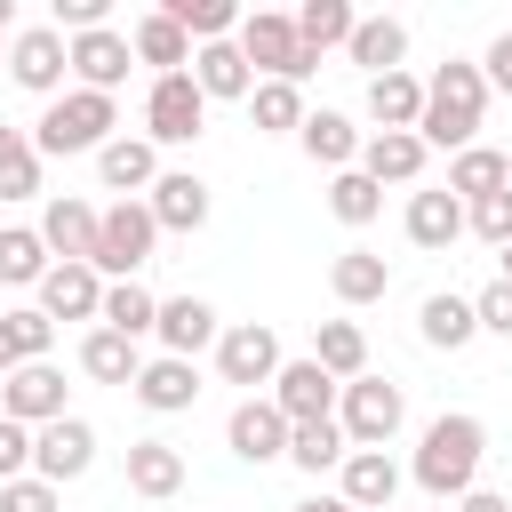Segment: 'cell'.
<instances>
[{"mask_svg":"<svg viewBox=\"0 0 512 512\" xmlns=\"http://www.w3.org/2000/svg\"><path fill=\"white\" fill-rule=\"evenodd\" d=\"M336 496H344L352 512H392V496H400V464H392V448H352L344 472H336Z\"/></svg>","mask_w":512,"mask_h":512,"instance_id":"d6986e66","label":"cell"},{"mask_svg":"<svg viewBox=\"0 0 512 512\" xmlns=\"http://www.w3.org/2000/svg\"><path fill=\"white\" fill-rule=\"evenodd\" d=\"M104 288H112V280H104L96 264H48V280H40L32 296H40L48 320H104Z\"/></svg>","mask_w":512,"mask_h":512,"instance_id":"2e32d148","label":"cell"},{"mask_svg":"<svg viewBox=\"0 0 512 512\" xmlns=\"http://www.w3.org/2000/svg\"><path fill=\"white\" fill-rule=\"evenodd\" d=\"M8 80H16L24 96L56 104V96H64V80H72V40H64L56 24H24V32L8 40Z\"/></svg>","mask_w":512,"mask_h":512,"instance_id":"8992f818","label":"cell"},{"mask_svg":"<svg viewBox=\"0 0 512 512\" xmlns=\"http://www.w3.org/2000/svg\"><path fill=\"white\" fill-rule=\"evenodd\" d=\"M0 328H8L16 360H48V344H56V320H48L40 304H16V312H0Z\"/></svg>","mask_w":512,"mask_h":512,"instance_id":"7bdbcfd3","label":"cell"},{"mask_svg":"<svg viewBox=\"0 0 512 512\" xmlns=\"http://www.w3.org/2000/svg\"><path fill=\"white\" fill-rule=\"evenodd\" d=\"M448 192H456L464 208H480V200L512 192V152H496V144H472V152H456V160H448Z\"/></svg>","mask_w":512,"mask_h":512,"instance_id":"4316f807","label":"cell"},{"mask_svg":"<svg viewBox=\"0 0 512 512\" xmlns=\"http://www.w3.org/2000/svg\"><path fill=\"white\" fill-rule=\"evenodd\" d=\"M296 144H304V160H312V168H336V176H344V168H360V144H368V136L352 128V112H328V104H320V112L304 120V136H296Z\"/></svg>","mask_w":512,"mask_h":512,"instance_id":"484cf974","label":"cell"},{"mask_svg":"<svg viewBox=\"0 0 512 512\" xmlns=\"http://www.w3.org/2000/svg\"><path fill=\"white\" fill-rule=\"evenodd\" d=\"M288 432H296V424L272 408V392H256V400H240V408L224 416V448H232L240 464H280V456H288Z\"/></svg>","mask_w":512,"mask_h":512,"instance_id":"7c38bea8","label":"cell"},{"mask_svg":"<svg viewBox=\"0 0 512 512\" xmlns=\"http://www.w3.org/2000/svg\"><path fill=\"white\" fill-rule=\"evenodd\" d=\"M480 120H488V72L448 56V64L424 80V120H416V136H424V144H440V152L456 160V152H472V144H480Z\"/></svg>","mask_w":512,"mask_h":512,"instance_id":"7a4b0ae2","label":"cell"},{"mask_svg":"<svg viewBox=\"0 0 512 512\" xmlns=\"http://www.w3.org/2000/svg\"><path fill=\"white\" fill-rule=\"evenodd\" d=\"M400 224H408V240L432 248V256H448V248L472 232V216H464V200H456L448 184H440V192H408V216H400Z\"/></svg>","mask_w":512,"mask_h":512,"instance_id":"7402d4cb","label":"cell"},{"mask_svg":"<svg viewBox=\"0 0 512 512\" xmlns=\"http://www.w3.org/2000/svg\"><path fill=\"white\" fill-rule=\"evenodd\" d=\"M312 360H320L336 384H360V376H368V328H360V320H320V328H312Z\"/></svg>","mask_w":512,"mask_h":512,"instance_id":"d6a6232c","label":"cell"},{"mask_svg":"<svg viewBox=\"0 0 512 512\" xmlns=\"http://www.w3.org/2000/svg\"><path fill=\"white\" fill-rule=\"evenodd\" d=\"M48 240H40V224H0V280L8 288H40L48 280Z\"/></svg>","mask_w":512,"mask_h":512,"instance_id":"74e56055","label":"cell"},{"mask_svg":"<svg viewBox=\"0 0 512 512\" xmlns=\"http://www.w3.org/2000/svg\"><path fill=\"white\" fill-rule=\"evenodd\" d=\"M120 136V96H96V88H64L56 104H40V120H32V144H40V160H64V152H104Z\"/></svg>","mask_w":512,"mask_h":512,"instance_id":"3957f363","label":"cell"},{"mask_svg":"<svg viewBox=\"0 0 512 512\" xmlns=\"http://www.w3.org/2000/svg\"><path fill=\"white\" fill-rule=\"evenodd\" d=\"M328 288H336V304H384V288H392V264L376 256V248H344L336 264H328Z\"/></svg>","mask_w":512,"mask_h":512,"instance_id":"1f68e13d","label":"cell"},{"mask_svg":"<svg viewBox=\"0 0 512 512\" xmlns=\"http://www.w3.org/2000/svg\"><path fill=\"white\" fill-rule=\"evenodd\" d=\"M336 424H344V440H352V448H392V440H400V424H408V392H400L392 376H360V384H344Z\"/></svg>","mask_w":512,"mask_h":512,"instance_id":"5b68a950","label":"cell"},{"mask_svg":"<svg viewBox=\"0 0 512 512\" xmlns=\"http://www.w3.org/2000/svg\"><path fill=\"white\" fill-rule=\"evenodd\" d=\"M200 128H208V96H200L192 72H168V80L144 88V136L152 144H192Z\"/></svg>","mask_w":512,"mask_h":512,"instance_id":"9c48e42d","label":"cell"},{"mask_svg":"<svg viewBox=\"0 0 512 512\" xmlns=\"http://www.w3.org/2000/svg\"><path fill=\"white\" fill-rule=\"evenodd\" d=\"M424 160H432V144H424V136H408V128H400V136H368V144H360V176H368V184H416V176H424Z\"/></svg>","mask_w":512,"mask_h":512,"instance_id":"f546056e","label":"cell"},{"mask_svg":"<svg viewBox=\"0 0 512 512\" xmlns=\"http://www.w3.org/2000/svg\"><path fill=\"white\" fill-rule=\"evenodd\" d=\"M80 376H88V384H136V376H144V352H136L120 328H88V336H80Z\"/></svg>","mask_w":512,"mask_h":512,"instance_id":"836d02e7","label":"cell"},{"mask_svg":"<svg viewBox=\"0 0 512 512\" xmlns=\"http://www.w3.org/2000/svg\"><path fill=\"white\" fill-rule=\"evenodd\" d=\"M352 24H360V16H352V0H304V8H296V32H304V48H312V56L344 48V40H352Z\"/></svg>","mask_w":512,"mask_h":512,"instance_id":"ab89813d","label":"cell"},{"mask_svg":"<svg viewBox=\"0 0 512 512\" xmlns=\"http://www.w3.org/2000/svg\"><path fill=\"white\" fill-rule=\"evenodd\" d=\"M96 328H120L128 344H144V336L160 328V296H152L144 280H112V288H104V320H96Z\"/></svg>","mask_w":512,"mask_h":512,"instance_id":"d590c367","label":"cell"},{"mask_svg":"<svg viewBox=\"0 0 512 512\" xmlns=\"http://www.w3.org/2000/svg\"><path fill=\"white\" fill-rule=\"evenodd\" d=\"M32 192H40V144L32 128L0 120V200H32Z\"/></svg>","mask_w":512,"mask_h":512,"instance_id":"f35d334b","label":"cell"},{"mask_svg":"<svg viewBox=\"0 0 512 512\" xmlns=\"http://www.w3.org/2000/svg\"><path fill=\"white\" fill-rule=\"evenodd\" d=\"M336 400H344V384L304 352V360H280V376H272V408L288 416V424H320V416H336Z\"/></svg>","mask_w":512,"mask_h":512,"instance_id":"8fae6325","label":"cell"},{"mask_svg":"<svg viewBox=\"0 0 512 512\" xmlns=\"http://www.w3.org/2000/svg\"><path fill=\"white\" fill-rule=\"evenodd\" d=\"M480 456H488V424L464 416V408H448V416L424 424L408 472H416V488H424L432 504H464V496L480 488Z\"/></svg>","mask_w":512,"mask_h":512,"instance_id":"6da1fadb","label":"cell"},{"mask_svg":"<svg viewBox=\"0 0 512 512\" xmlns=\"http://www.w3.org/2000/svg\"><path fill=\"white\" fill-rule=\"evenodd\" d=\"M416 336H424L432 352H464V344L480 336L472 296H448V288H440V296H424V304H416Z\"/></svg>","mask_w":512,"mask_h":512,"instance_id":"4dcf8cb0","label":"cell"},{"mask_svg":"<svg viewBox=\"0 0 512 512\" xmlns=\"http://www.w3.org/2000/svg\"><path fill=\"white\" fill-rule=\"evenodd\" d=\"M376 208H384V184H368L360 168L328 176V216H336V224H352V232H360V224H376Z\"/></svg>","mask_w":512,"mask_h":512,"instance_id":"b9f144b4","label":"cell"},{"mask_svg":"<svg viewBox=\"0 0 512 512\" xmlns=\"http://www.w3.org/2000/svg\"><path fill=\"white\" fill-rule=\"evenodd\" d=\"M368 120H376V136H416V120H424V80L400 64V72H384V80H368Z\"/></svg>","mask_w":512,"mask_h":512,"instance_id":"d4e9b609","label":"cell"},{"mask_svg":"<svg viewBox=\"0 0 512 512\" xmlns=\"http://www.w3.org/2000/svg\"><path fill=\"white\" fill-rule=\"evenodd\" d=\"M96 232H104V208H88V200H72V192H56V200L40 208V240H48L56 264H96Z\"/></svg>","mask_w":512,"mask_h":512,"instance_id":"9a60e30c","label":"cell"},{"mask_svg":"<svg viewBox=\"0 0 512 512\" xmlns=\"http://www.w3.org/2000/svg\"><path fill=\"white\" fill-rule=\"evenodd\" d=\"M16 32H24V24H16V8L0 0V56H8V40H16Z\"/></svg>","mask_w":512,"mask_h":512,"instance_id":"816d5d0a","label":"cell"},{"mask_svg":"<svg viewBox=\"0 0 512 512\" xmlns=\"http://www.w3.org/2000/svg\"><path fill=\"white\" fill-rule=\"evenodd\" d=\"M344 56H352L368 80H384V72H400V56H408V24H400V16H360L352 40H344Z\"/></svg>","mask_w":512,"mask_h":512,"instance_id":"f1b7e54d","label":"cell"},{"mask_svg":"<svg viewBox=\"0 0 512 512\" xmlns=\"http://www.w3.org/2000/svg\"><path fill=\"white\" fill-rule=\"evenodd\" d=\"M184 32H192V48H208V40H232L240 32V8L232 0H160Z\"/></svg>","mask_w":512,"mask_h":512,"instance_id":"60d3db41","label":"cell"},{"mask_svg":"<svg viewBox=\"0 0 512 512\" xmlns=\"http://www.w3.org/2000/svg\"><path fill=\"white\" fill-rule=\"evenodd\" d=\"M64 392H72V384H64V368H56V360H24L16 376H0V416H16V424H32V432H40V424L72 416V408H64Z\"/></svg>","mask_w":512,"mask_h":512,"instance_id":"30bf717a","label":"cell"},{"mask_svg":"<svg viewBox=\"0 0 512 512\" xmlns=\"http://www.w3.org/2000/svg\"><path fill=\"white\" fill-rule=\"evenodd\" d=\"M248 120H256V136H304V88L296 80H256V96H248Z\"/></svg>","mask_w":512,"mask_h":512,"instance_id":"e575fe53","label":"cell"},{"mask_svg":"<svg viewBox=\"0 0 512 512\" xmlns=\"http://www.w3.org/2000/svg\"><path fill=\"white\" fill-rule=\"evenodd\" d=\"M472 312H480V336H504V344H512V280H504V272L472 296Z\"/></svg>","mask_w":512,"mask_h":512,"instance_id":"ee69618b","label":"cell"},{"mask_svg":"<svg viewBox=\"0 0 512 512\" xmlns=\"http://www.w3.org/2000/svg\"><path fill=\"white\" fill-rule=\"evenodd\" d=\"M136 72V48L120 24H96L72 40V88H96V96H120V80Z\"/></svg>","mask_w":512,"mask_h":512,"instance_id":"5bb4252c","label":"cell"},{"mask_svg":"<svg viewBox=\"0 0 512 512\" xmlns=\"http://www.w3.org/2000/svg\"><path fill=\"white\" fill-rule=\"evenodd\" d=\"M0 512H64V488H48L40 472H24V480L0 488Z\"/></svg>","mask_w":512,"mask_h":512,"instance_id":"f6af8a7d","label":"cell"},{"mask_svg":"<svg viewBox=\"0 0 512 512\" xmlns=\"http://www.w3.org/2000/svg\"><path fill=\"white\" fill-rule=\"evenodd\" d=\"M128 496H144V504L184 496V456L168 440H128Z\"/></svg>","mask_w":512,"mask_h":512,"instance_id":"83f0119b","label":"cell"},{"mask_svg":"<svg viewBox=\"0 0 512 512\" xmlns=\"http://www.w3.org/2000/svg\"><path fill=\"white\" fill-rule=\"evenodd\" d=\"M96 176H104V192H120V200H144V192L160 184V144L120 128V136L96 152Z\"/></svg>","mask_w":512,"mask_h":512,"instance_id":"ac0fdd59","label":"cell"},{"mask_svg":"<svg viewBox=\"0 0 512 512\" xmlns=\"http://www.w3.org/2000/svg\"><path fill=\"white\" fill-rule=\"evenodd\" d=\"M232 40H240V56H248L256 80H296V88H304L312 64H320V56L304 48V32H296V8H248Z\"/></svg>","mask_w":512,"mask_h":512,"instance_id":"277c9868","label":"cell"},{"mask_svg":"<svg viewBox=\"0 0 512 512\" xmlns=\"http://www.w3.org/2000/svg\"><path fill=\"white\" fill-rule=\"evenodd\" d=\"M504 280H512V248H504Z\"/></svg>","mask_w":512,"mask_h":512,"instance_id":"db71d44e","label":"cell"},{"mask_svg":"<svg viewBox=\"0 0 512 512\" xmlns=\"http://www.w3.org/2000/svg\"><path fill=\"white\" fill-rule=\"evenodd\" d=\"M456 512H512V496H496V488H472Z\"/></svg>","mask_w":512,"mask_h":512,"instance_id":"681fc988","label":"cell"},{"mask_svg":"<svg viewBox=\"0 0 512 512\" xmlns=\"http://www.w3.org/2000/svg\"><path fill=\"white\" fill-rule=\"evenodd\" d=\"M24 360H16V344H8V328H0V376H16Z\"/></svg>","mask_w":512,"mask_h":512,"instance_id":"f5cc1de1","label":"cell"},{"mask_svg":"<svg viewBox=\"0 0 512 512\" xmlns=\"http://www.w3.org/2000/svg\"><path fill=\"white\" fill-rule=\"evenodd\" d=\"M464 216H472V232H480L496 256L512 248V192H496V200H480V208H464Z\"/></svg>","mask_w":512,"mask_h":512,"instance_id":"bcb514c9","label":"cell"},{"mask_svg":"<svg viewBox=\"0 0 512 512\" xmlns=\"http://www.w3.org/2000/svg\"><path fill=\"white\" fill-rule=\"evenodd\" d=\"M144 208H152V224H160V232H200L216 200H208V184H200L192 168H160V184L144 192Z\"/></svg>","mask_w":512,"mask_h":512,"instance_id":"44dd1931","label":"cell"},{"mask_svg":"<svg viewBox=\"0 0 512 512\" xmlns=\"http://www.w3.org/2000/svg\"><path fill=\"white\" fill-rule=\"evenodd\" d=\"M24 472H32V424L0 416V488H8V480H24Z\"/></svg>","mask_w":512,"mask_h":512,"instance_id":"7dc6e473","label":"cell"},{"mask_svg":"<svg viewBox=\"0 0 512 512\" xmlns=\"http://www.w3.org/2000/svg\"><path fill=\"white\" fill-rule=\"evenodd\" d=\"M160 352H176V360H200V352H216V336H224V320H216V304L208 296H160Z\"/></svg>","mask_w":512,"mask_h":512,"instance_id":"e0dca14e","label":"cell"},{"mask_svg":"<svg viewBox=\"0 0 512 512\" xmlns=\"http://www.w3.org/2000/svg\"><path fill=\"white\" fill-rule=\"evenodd\" d=\"M128 392H136V400H144L152 416H184V408L200 400V360H176V352H152V360H144V376H136Z\"/></svg>","mask_w":512,"mask_h":512,"instance_id":"603a6c76","label":"cell"},{"mask_svg":"<svg viewBox=\"0 0 512 512\" xmlns=\"http://www.w3.org/2000/svg\"><path fill=\"white\" fill-rule=\"evenodd\" d=\"M88 464H96V424H88V416H56V424L32 432V472H40L48 488L80 480Z\"/></svg>","mask_w":512,"mask_h":512,"instance_id":"4fadbf2b","label":"cell"},{"mask_svg":"<svg viewBox=\"0 0 512 512\" xmlns=\"http://www.w3.org/2000/svg\"><path fill=\"white\" fill-rule=\"evenodd\" d=\"M288 512H352L344 496H304V504H288Z\"/></svg>","mask_w":512,"mask_h":512,"instance_id":"f907efd6","label":"cell"},{"mask_svg":"<svg viewBox=\"0 0 512 512\" xmlns=\"http://www.w3.org/2000/svg\"><path fill=\"white\" fill-rule=\"evenodd\" d=\"M480 72H488V96H512V32H496L480 48Z\"/></svg>","mask_w":512,"mask_h":512,"instance_id":"c3c4849f","label":"cell"},{"mask_svg":"<svg viewBox=\"0 0 512 512\" xmlns=\"http://www.w3.org/2000/svg\"><path fill=\"white\" fill-rule=\"evenodd\" d=\"M152 248H160L152 208H144V200H112V208H104V232H96V272H104V280H136V272L152 264Z\"/></svg>","mask_w":512,"mask_h":512,"instance_id":"52a82bcc","label":"cell"},{"mask_svg":"<svg viewBox=\"0 0 512 512\" xmlns=\"http://www.w3.org/2000/svg\"><path fill=\"white\" fill-rule=\"evenodd\" d=\"M344 456H352V440H344V424H336V416H320V424H296V432H288V464H296V472H312V480H320V472H344Z\"/></svg>","mask_w":512,"mask_h":512,"instance_id":"8d00e7d4","label":"cell"},{"mask_svg":"<svg viewBox=\"0 0 512 512\" xmlns=\"http://www.w3.org/2000/svg\"><path fill=\"white\" fill-rule=\"evenodd\" d=\"M128 48H136V64H152V80L192 72V32H184L168 8H144V16L128 24Z\"/></svg>","mask_w":512,"mask_h":512,"instance_id":"ffe728a7","label":"cell"},{"mask_svg":"<svg viewBox=\"0 0 512 512\" xmlns=\"http://www.w3.org/2000/svg\"><path fill=\"white\" fill-rule=\"evenodd\" d=\"M280 360H288V352H280V336H272L264 320H232V328L216 336V376H224V384H240L248 400H256V384L272 392Z\"/></svg>","mask_w":512,"mask_h":512,"instance_id":"ba28073f","label":"cell"},{"mask_svg":"<svg viewBox=\"0 0 512 512\" xmlns=\"http://www.w3.org/2000/svg\"><path fill=\"white\" fill-rule=\"evenodd\" d=\"M192 80H200L208 104H248V96H256V72H248L240 40H208V48H192Z\"/></svg>","mask_w":512,"mask_h":512,"instance_id":"cb8c5ba5","label":"cell"}]
</instances>
